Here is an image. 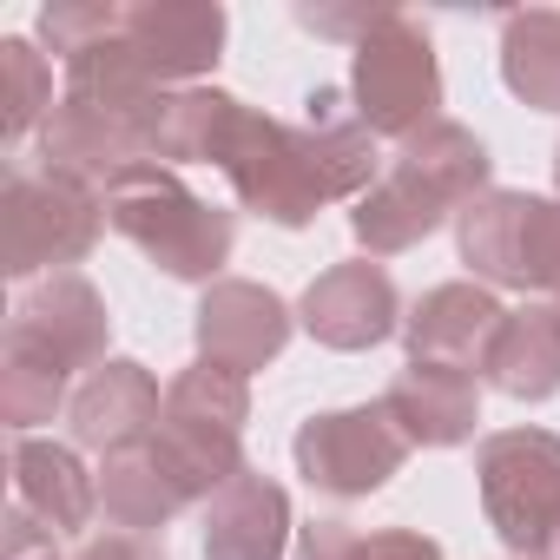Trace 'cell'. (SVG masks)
<instances>
[{
  "label": "cell",
  "instance_id": "cell-24",
  "mask_svg": "<svg viewBox=\"0 0 560 560\" xmlns=\"http://www.w3.org/2000/svg\"><path fill=\"white\" fill-rule=\"evenodd\" d=\"M501 86L534 113H560V8L501 21Z\"/></svg>",
  "mask_w": 560,
  "mask_h": 560
},
{
  "label": "cell",
  "instance_id": "cell-3",
  "mask_svg": "<svg viewBox=\"0 0 560 560\" xmlns=\"http://www.w3.org/2000/svg\"><path fill=\"white\" fill-rule=\"evenodd\" d=\"M455 250L475 270V284L560 304V198L494 185L455 218Z\"/></svg>",
  "mask_w": 560,
  "mask_h": 560
},
{
  "label": "cell",
  "instance_id": "cell-31",
  "mask_svg": "<svg viewBox=\"0 0 560 560\" xmlns=\"http://www.w3.org/2000/svg\"><path fill=\"white\" fill-rule=\"evenodd\" d=\"M54 540H60V534H47L21 501L8 508V560H47V553H54Z\"/></svg>",
  "mask_w": 560,
  "mask_h": 560
},
{
  "label": "cell",
  "instance_id": "cell-29",
  "mask_svg": "<svg viewBox=\"0 0 560 560\" xmlns=\"http://www.w3.org/2000/svg\"><path fill=\"white\" fill-rule=\"evenodd\" d=\"M363 560H442V540L422 527H376L363 534Z\"/></svg>",
  "mask_w": 560,
  "mask_h": 560
},
{
  "label": "cell",
  "instance_id": "cell-28",
  "mask_svg": "<svg viewBox=\"0 0 560 560\" xmlns=\"http://www.w3.org/2000/svg\"><path fill=\"white\" fill-rule=\"evenodd\" d=\"M298 560H363V534L350 521H304L298 527Z\"/></svg>",
  "mask_w": 560,
  "mask_h": 560
},
{
  "label": "cell",
  "instance_id": "cell-21",
  "mask_svg": "<svg viewBox=\"0 0 560 560\" xmlns=\"http://www.w3.org/2000/svg\"><path fill=\"white\" fill-rule=\"evenodd\" d=\"M244 119V100L224 93V86H178L159 100V119H152V165H218L231 132Z\"/></svg>",
  "mask_w": 560,
  "mask_h": 560
},
{
  "label": "cell",
  "instance_id": "cell-11",
  "mask_svg": "<svg viewBox=\"0 0 560 560\" xmlns=\"http://www.w3.org/2000/svg\"><path fill=\"white\" fill-rule=\"evenodd\" d=\"M298 330V311L277 298L270 284H250V277H218V284L198 298L191 311V337H198V357L205 363H224L237 376H257L284 357Z\"/></svg>",
  "mask_w": 560,
  "mask_h": 560
},
{
  "label": "cell",
  "instance_id": "cell-10",
  "mask_svg": "<svg viewBox=\"0 0 560 560\" xmlns=\"http://www.w3.org/2000/svg\"><path fill=\"white\" fill-rule=\"evenodd\" d=\"M8 350H27L67 376H93L106 363V343H113V311L106 298L93 291L86 270H54L40 284H27L14 298V317H8Z\"/></svg>",
  "mask_w": 560,
  "mask_h": 560
},
{
  "label": "cell",
  "instance_id": "cell-8",
  "mask_svg": "<svg viewBox=\"0 0 560 560\" xmlns=\"http://www.w3.org/2000/svg\"><path fill=\"white\" fill-rule=\"evenodd\" d=\"M298 475L330 494V501H370L376 488H389L409 462V435L396 429V416L383 402H357V409H324L298 429L291 442Z\"/></svg>",
  "mask_w": 560,
  "mask_h": 560
},
{
  "label": "cell",
  "instance_id": "cell-18",
  "mask_svg": "<svg viewBox=\"0 0 560 560\" xmlns=\"http://www.w3.org/2000/svg\"><path fill=\"white\" fill-rule=\"evenodd\" d=\"M8 475H14V501H21L47 534H80V527H93V514H100V475L80 462V448L40 442V435H14Z\"/></svg>",
  "mask_w": 560,
  "mask_h": 560
},
{
  "label": "cell",
  "instance_id": "cell-7",
  "mask_svg": "<svg viewBox=\"0 0 560 560\" xmlns=\"http://www.w3.org/2000/svg\"><path fill=\"white\" fill-rule=\"evenodd\" d=\"M218 172H224L231 198H237L244 211H257L264 224H277V231H304V224H317V211L330 205L324 185H317V172H311V159H304L298 126L270 119V113H257V106H244V119H237V132H231V145H224V159H218Z\"/></svg>",
  "mask_w": 560,
  "mask_h": 560
},
{
  "label": "cell",
  "instance_id": "cell-2",
  "mask_svg": "<svg viewBox=\"0 0 560 560\" xmlns=\"http://www.w3.org/2000/svg\"><path fill=\"white\" fill-rule=\"evenodd\" d=\"M244 422H250V376L198 357L165 383V409H159V429L145 448L165 462V475L185 488V501L205 508L231 475L250 468Z\"/></svg>",
  "mask_w": 560,
  "mask_h": 560
},
{
  "label": "cell",
  "instance_id": "cell-9",
  "mask_svg": "<svg viewBox=\"0 0 560 560\" xmlns=\"http://www.w3.org/2000/svg\"><path fill=\"white\" fill-rule=\"evenodd\" d=\"M152 119H159V100L152 106H113V100L60 93V106L40 126V172H60V178L106 191L132 165H152Z\"/></svg>",
  "mask_w": 560,
  "mask_h": 560
},
{
  "label": "cell",
  "instance_id": "cell-13",
  "mask_svg": "<svg viewBox=\"0 0 560 560\" xmlns=\"http://www.w3.org/2000/svg\"><path fill=\"white\" fill-rule=\"evenodd\" d=\"M224 34L231 14L218 0H132L126 8V47L165 93L205 86V73L224 60Z\"/></svg>",
  "mask_w": 560,
  "mask_h": 560
},
{
  "label": "cell",
  "instance_id": "cell-14",
  "mask_svg": "<svg viewBox=\"0 0 560 560\" xmlns=\"http://www.w3.org/2000/svg\"><path fill=\"white\" fill-rule=\"evenodd\" d=\"M159 409H165L159 376H152L139 357H106L93 376H80V389H73V402H67V429H73V448H93V455L106 462V455H119V448L152 442Z\"/></svg>",
  "mask_w": 560,
  "mask_h": 560
},
{
  "label": "cell",
  "instance_id": "cell-19",
  "mask_svg": "<svg viewBox=\"0 0 560 560\" xmlns=\"http://www.w3.org/2000/svg\"><path fill=\"white\" fill-rule=\"evenodd\" d=\"M481 383L514 396V402L560 396V311L547 298H527L521 311L501 317V330L481 357Z\"/></svg>",
  "mask_w": 560,
  "mask_h": 560
},
{
  "label": "cell",
  "instance_id": "cell-22",
  "mask_svg": "<svg viewBox=\"0 0 560 560\" xmlns=\"http://www.w3.org/2000/svg\"><path fill=\"white\" fill-rule=\"evenodd\" d=\"M389 165H402L409 178H422L442 205H455V218H462L481 191H494V185H488V178H494V159H488V145H481L462 119H435V126H422L416 139L396 145Z\"/></svg>",
  "mask_w": 560,
  "mask_h": 560
},
{
  "label": "cell",
  "instance_id": "cell-1",
  "mask_svg": "<svg viewBox=\"0 0 560 560\" xmlns=\"http://www.w3.org/2000/svg\"><path fill=\"white\" fill-rule=\"evenodd\" d=\"M106 224L172 284H218V270L231 264L237 218L211 198H198L172 165H132L126 178L106 185Z\"/></svg>",
  "mask_w": 560,
  "mask_h": 560
},
{
  "label": "cell",
  "instance_id": "cell-25",
  "mask_svg": "<svg viewBox=\"0 0 560 560\" xmlns=\"http://www.w3.org/2000/svg\"><path fill=\"white\" fill-rule=\"evenodd\" d=\"M73 376L27 357V350H8L0 343V422H8L14 435H34L40 422H54L67 402H73Z\"/></svg>",
  "mask_w": 560,
  "mask_h": 560
},
{
  "label": "cell",
  "instance_id": "cell-35",
  "mask_svg": "<svg viewBox=\"0 0 560 560\" xmlns=\"http://www.w3.org/2000/svg\"><path fill=\"white\" fill-rule=\"evenodd\" d=\"M553 311H560V304H553Z\"/></svg>",
  "mask_w": 560,
  "mask_h": 560
},
{
  "label": "cell",
  "instance_id": "cell-20",
  "mask_svg": "<svg viewBox=\"0 0 560 560\" xmlns=\"http://www.w3.org/2000/svg\"><path fill=\"white\" fill-rule=\"evenodd\" d=\"M448 218H455V205H442V198H435L422 178H409L402 165H383V178L357 198L350 231H357L363 257H402V250H416L422 237H435Z\"/></svg>",
  "mask_w": 560,
  "mask_h": 560
},
{
  "label": "cell",
  "instance_id": "cell-32",
  "mask_svg": "<svg viewBox=\"0 0 560 560\" xmlns=\"http://www.w3.org/2000/svg\"><path fill=\"white\" fill-rule=\"evenodd\" d=\"M540 560H560V527H553V540L540 547Z\"/></svg>",
  "mask_w": 560,
  "mask_h": 560
},
{
  "label": "cell",
  "instance_id": "cell-4",
  "mask_svg": "<svg viewBox=\"0 0 560 560\" xmlns=\"http://www.w3.org/2000/svg\"><path fill=\"white\" fill-rule=\"evenodd\" d=\"M106 231V191L60 178V172H8L0 191V270L27 284V277H54L93 257Z\"/></svg>",
  "mask_w": 560,
  "mask_h": 560
},
{
  "label": "cell",
  "instance_id": "cell-12",
  "mask_svg": "<svg viewBox=\"0 0 560 560\" xmlns=\"http://www.w3.org/2000/svg\"><path fill=\"white\" fill-rule=\"evenodd\" d=\"M298 324L324 343V350H376L402 330V298L396 277L376 257H350L311 277V291L298 298Z\"/></svg>",
  "mask_w": 560,
  "mask_h": 560
},
{
  "label": "cell",
  "instance_id": "cell-26",
  "mask_svg": "<svg viewBox=\"0 0 560 560\" xmlns=\"http://www.w3.org/2000/svg\"><path fill=\"white\" fill-rule=\"evenodd\" d=\"M0 73H8V113H0V139L21 145L47 126V113L60 106L54 100V67L34 40H0Z\"/></svg>",
  "mask_w": 560,
  "mask_h": 560
},
{
  "label": "cell",
  "instance_id": "cell-27",
  "mask_svg": "<svg viewBox=\"0 0 560 560\" xmlns=\"http://www.w3.org/2000/svg\"><path fill=\"white\" fill-rule=\"evenodd\" d=\"M383 14H389V8H298V21H304L311 34H324V40H350V47H363V40L376 34Z\"/></svg>",
  "mask_w": 560,
  "mask_h": 560
},
{
  "label": "cell",
  "instance_id": "cell-15",
  "mask_svg": "<svg viewBox=\"0 0 560 560\" xmlns=\"http://www.w3.org/2000/svg\"><path fill=\"white\" fill-rule=\"evenodd\" d=\"M501 304L488 284L475 277H455V284H435L416 298V311L402 317V343H409V363H448V370H468L481 376V357L501 330Z\"/></svg>",
  "mask_w": 560,
  "mask_h": 560
},
{
  "label": "cell",
  "instance_id": "cell-5",
  "mask_svg": "<svg viewBox=\"0 0 560 560\" xmlns=\"http://www.w3.org/2000/svg\"><path fill=\"white\" fill-rule=\"evenodd\" d=\"M475 488L494 540L514 560H540L560 527V435L540 422L494 429L475 442Z\"/></svg>",
  "mask_w": 560,
  "mask_h": 560
},
{
  "label": "cell",
  "instance_id": "cell-17",
  "mask_svg": "<svg viewBox=\"0 0 560 560\" xmlns=\"http://www.w3.org/2000/svg\"><path fill=\"white\" fill-rule=\"evenodd\" d=\"M383 409L396 416L409 448H462L475 442V422H481V376L448 363H409L383 389Z\"/></svg>",
  "mask_w": 560,
  "mask_h": 560
},
{
  "label": "cell",
  "instance_id": "cell-16",
  "mask_svg": "<svg viewBox=\"0 0 560 560\" xmlns=\"http://www.w3.org/2000/svg\"><path fill=\"white\" fill-rule=\"evenodd\" d=\"M291 494L277 475L244 468L205 501V560H284L291 553Z\"/></svg>",
  "mask_w": 560,
  "mask_h": 560
},
{
  "label": "cell",
  "instance_id": "cell-6",
  "mask_svg": "<svg viewBox=\"0 0 560 560\" xmlns=\"http://www.w3.org/2000/svg\"><path fill=\"white\" fill-rule=\"evenodd\" d=\"M350 106L376 139H416L442 119V60L422 21L389 8L363 47H350Z\"/></svg>",
  "mask_w": 560,
  "mask_h": 560
},
{
  "label": "cell",
  "instance_id": "cell-33",
  "mask_svg": "<svg viewBox=\"0 0 560 560\" xmlns=\"http://www.w3.org/2000/svg\"><path fill=\"white\" fill-rule=\"evenodd\" d=\"M553 185H560V145H553Z\"/></svg>",
  "mask_w": 560,
  "mask_h": 560
},
{
  "label": "cell",
  "instance_id": "cell-30",
  "mask_svg": "<svg viewBox=\"0 0 560 560\" xmlns=\"http://www.w3.org/2000/svg\"><path fill=\"white\" fill-rule=\"evenodd\" d=\"M73 560H165V540H152V534H93V540H80V553Z\"/></svg>",
  "mask_w": 560,
  "mask_h": 560
},
{
  "label": "cell",
  "instance_id": "cell-34",
  "mask_svg": "<svg viewBox=\"0 0 560 560\" xmlns=\"http://www.w3.org/2000/svg\"><path fill=\"white\" fill-rule=\"evenodd\" d=\"M47 560H60V553H47Z\"/></svg>",
  "mask_w": 560,
  "mask_h": 560
},
{
  "label": "cell",
  "instance_id": "cell-23",
  "mask_svg": "<svg viewBox=\"0 0 560 560\" xmlns=\"http://www.w3.org/2000/svg\"><path fill=\"white\" fill-rule=\"evenodd\" d=\"M185 488L165 475V462L139 442V448H119L100 462V514L119 527V534H159L172 514H185Z\"/></svg>",
  "mask_w": 560,
  "mask_h": 560
}]
</instances>
